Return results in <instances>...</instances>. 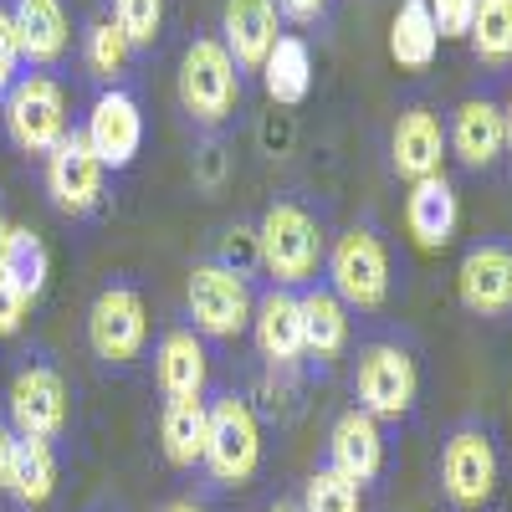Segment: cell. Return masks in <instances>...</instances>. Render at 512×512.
Here are the masks:
<instances>
[{"label":"cell","mask_w":512,"mask_h":512,"mask_svg":"<svg viewBox=\"0 0 512 512\" xmlns=\"http://www.w3.org/2000/svg\"><path fill=\"white\" fill-rule=\"evenodd\" d=\"M323 256H328V241H323L318 216L303 200L277 195L262 210V226H256V262L272 272V287H287V292L313 287Z\"/></svg>","instance_id":"6da1fadb"},{"label":"cell","mask_w":512,"mask_h":512,"mask_svg":"<svg viewBox=\"0 0 512 512\" xmlns=\"http://www.w3.org/2000/svg\"><path fill=\"white\" fill-rule=\"evenodd\" d=\"M441 497L451 502V512H482L497 497L502 482V456H497V436L487 431L482 420H461L446 431L441 441Z\"/></svg>","instance_id":"7a4b0ae2"},{"label":"cell","mask_w":512,"mask_h":512,"mask_svg":"<svg viewBox=\"0 0 512 512\" xmlns=\"http://www.w3.org/2000/svg\"><path fill=\"white\" fill-rule=\"evenodd\" d=\"M354 405L369 410L374 420H405L420 400V359L405 338H374L354 354L349 374Z\"/></svg>","instance_id":"3957f363"},{"label":"cell","mask_w":512,"mask_h":512,"mask_svg":"<svg viewBox=\"0 0 512 512\" xmlns=\"http://www.w3.org/2000/svg\"><path fill=\"white\" fill-rule=\"evenodd\" d=\"M241 103V67L221 47V36H195L180 57V108L195 128H221Z\"/></svg>","instance_id":"277c9868"},{"label":"cell","mask_w":512,"mask_h":512,"mask_svg":"<svg viewBox=\"0 0 512 512\" xmlns=\"http://www.w3.org/2000/svg\"><path fill=\"white\" fill-rule=\"evenodd\" d=\"M323 267H328V287L338 292L344 308L379 313L390 303V251H384L374 226H349L328 246Z\"/></svg>","instance_id":"5b68a950"},{"label":"cell","mask_w":512,"mask_h":512,"mask_svg":"<svg viewBox=\"0 0 512 512\" xmlns=\"http://www.w3.org/2000/svg\"><path fill=\"white\" fill-rule=\"evenodd\" d=\"M6 134L21 154H52L67 134V88L52 72H21L6 93Z\"/></svg>","instance_id":"8992f818"},{"label":"cell","mask_w":512,"mask_h":512,"mask_svg":"<svg viewBox=\"0 0 512 512\" xmlns=\"http://www.w3.org/2000/svg\"><path fill=\"white\" fill-rule=\"evenodd\" d=\"M262 466V425L251 400L216 395L210 400V431H205V472L221 487H241Z\"/></svg>","instance_id":"52a82bcc"},{"label":"cell","mask_w":512,"mask_h":512,"mask_svg":"<svg viewBox=\"0 0 512 512\" xmlns=\"http://www.w3.org/2000/svg\"><path fill=\"white\" fill-rule=\"evenodd\" d=\"M185 303H190V323L205 338H236L251 328V282L246 272L226 267V262H200L185 282Z\"/></svg>","instance_id":"ba28073f"},{"label":"cell","mask_w":512,"mask_h":512,"mask_svg":"<svg viewBox=\"0 0 512 512\" xmlns=\"http://www.w3.org/2000/svg\"><path fill=\"white\" fill-rule=\"evenodd\" d=\"M88 344L103 364H134L149 344V313H144V297L113 282L93 297V313H88Z\"/></svg>","instance_id":"9c48e42d"},{"label":"cell","mask_w":512,"mask_h":512,"mask_svg":"<svg viewBox=\"0 0 512 512\" xmlns=\"http://www.w3.org/2000/svg\"><path fill=\"white\" fill-rule=\"evenodd\" d=\"M47 195L57 200V210H67V216H93V210L103 205V195H108V169H103V159L88 149L82 128H72V134L47 154Z\"/></svg>","instance_id":"30bf717a"},{"label":"cell","mask_w":512,"mask_h":512,"mask_svg":"<svg viewBox=\"0 0 512 512\" xmlns=\"http://www.w3.org/2000/svg\"><path fill=\"white\" fill-rule=\"evenodd\" d=\"M82 139L103 159V169H128L144 149V108L128 88H103L88 108L82 123Z\"/></svg>","instance_id":"8fae6325"},{"label":"cell","mask_w":512,"mask_h":512,"mask_svg":"<svg viewBox=\"0 0 512 512\" xmlns=\"http://www.w3.org/2000/svg\"><path fill=\"white\" fill-rule=\"evenodd\" d=\"M11 431L16 436H36V441H57L67 425V384L52 364H26L11 379Z\"/></svg>","instance_id":"7c38bea8"},{"label":"cell","mask_w":512,"mask_h":512,"mask_svg":"<svg viewBox=\"0 0 512 512\" xmlns=\"http://www.w3.org/2000/svg\"><path fill=\"white\" fill-rule=\"evenodd\" d=\"M446 154H451L446 149V118L431 103H405L395 128H390V164H395V175L405 185L431 180V175H441Z\"/></svg>","instance_id":"4fadbf2b"},{"label":"cell","mask_w":512,"mask_h":512,"mask_svg":"<svg viewBox=\"0 0 512 512\" xmlns=\"http://www.w3.org/2000/svg\"><path fill=\"white\" fill-rule=\"evenodd\" d=\"M446 149L472 169V175H487V169L507 154V128H502V103L492 93H472L461 98L446 118Z\"/></svg>","instance_id":"5bb4252c"},{"label":"cell","mask_w":512,"mask_h":512,"mask_svg":"<svg viewBox=\"0 0 512 512\" xmlns=\"http://www.w3.org/2000/svg\"><path fill=\"white\" fill-rule=\"evenodd\" d=\"M461 308L477 318H507L512 313V246L507 241H477L461 256L456 272Z\"/></svg>","instance_id":"9a60e30c"},{"label":"cell","mask_w":512,"mask_h":512,"mask_svg":"<svg viewBox=\"0 0 512 512\" xmlns=\"http://www.w3.org/2000/svg\"><path fill=\"white\" fill-rule=\"evenodd\" d=\"M251 338L256 354H262L272 369H297L303 359V308H297V292L287 287H267L251 308Z\"/></svg>","instance_id":"2e32d148"},{"label":"cell","mask_w":512,"mask_h":512,"mask_svg":"<svg viewBox=\"0 0 512 512\" xmlns=\"http://www.w3.org/2000/svg\"><path fill=\"white\" fill-rule=\"evenodd\" d=\"M282 36V11L277 0H226L221 11V47L241 72H262L267 52Z\"/></svg>","instance_id":"e0dca14e"},{"label":"cell","mask_w":512,"mask_h":512,"mask_svg":"<svg viewBox=\"0 0 512 512\" xmlns=\"http://www.w3.org/2000/svg\"><path fill=\"white\" fill-rule=\"evenodd\" d=\"M328 466H333V472H344L349 482H359V487L379 482V472H384V425L369 410L349 405L344 415L333 420Z\"/></svg>","instance_id":"ac0fdd59"},{"label":"cell","mask_w":512,"mask_h":512,"mask_svg":"<svg viewBox=\"0 0 512 512\" xmlns=\"http://www.w3.org/2000/svg\"><path fill=\"white\" fill-rule=\"evenodd\" d=\"M11 26L21 41V62L31 67H57L72 47V16L62 0H16L11 6Z\"/></svg>","instance_id":"d6986e66"},{"label":"cell","mask_w":512,"mask_h":512,"mask_svg":"<svg viewBox=\"0 0 512 512\" xmlns=\"http://www.w3.org/2000/svg\"><path fill=\"white\" fill-rule=\"evenodd\" d=\"M154 379H159V395L164 400H195V395H205L210 354H205L195 328H169L159 338V349H154Z\"/></svg>","instance_id":"ffe728a7"},{"label":"cell","mask_w":512,"mask_h":512,"mask_svg":"<svg viewBox=\"0 0 512 512\" xmlns=\"http://www.w3.org/2000/svg\"><path fill=\"white\" fill-rule=\"evenodd\" d=\"M456 221H461V200H456V185L446 175H431V180L410 185V195H405V226H410L420 251L451 246Z\"/></svg>","instance_id":"44dd1931"},{"label":"cell","mask_w":512,"mask_h":512,"mask_svg":"<svg viewBox=\"0 0 512 512\" xmlns=\"http://www.w3.org/2000/svg\"><path fill=\"white\" fill-rule=\"evenodd\" d=\"M297 308H303V349L313 359H338L349 349V308L338 303L333 287H303Z\"/></svg>","instance_id":"7402d4cb"},{"label":"cell","mask_w":512,"mask_h":512,"mask_svg":"<svg viewBox=\"0 0 512 512\" xmlns=\"http://www.w3.org/2000/svg\"><path fill=\"white\" fill-rule=\"evenodd\" d=\"M205 431H210V400H164L159 415V446L169 466H195L205 461Z\"/></svg>","instance_id":"603a6c76"},{"label":"cell","mask_w":512,"mask_h":512,"mask_svg":"<svg viewBox=\"0 0 512 512\" xmlns=\"http://www.w3.org/2000/svg\"><path fill=\"white\" fill-rule=\"evenodd\" d=\"M262 88L282 108H297L313 93V52L303 36H277V47L262 62Z\"/></svg>","instance_id":"cb8c5ba5"},{"label":"cell","mask_w":512,"mask_h":512,"mask_svg":"<svg viewBox=\"0 0 512 512\" xmlns=\"http://www.w3.org/2000/svg\"><path fill=\"white\" fill-rule=\"evenodd\" d=\"M436 47H441V31L431 21V6L425 0H400V11L390 21V57L405 72H425L436 62Z\"/></svg>","instance_id":"d4e9b609"},{"label":"cell","mask_w":512,"mask_h":512,"mask_svg":"<svg viewBox=\"0 0 512 512\" xmlns=\"http://www.w3.org/2000/svg\"><path fill=\"white\" fill-rule=\"evenodd\" d=\"M0 272L16 282V292L26 303H36L47 292V277H52V256H47V241H41L31 226H11L6 236V251H0Z\"/></svg>","instance_id":"484cf974"},{"label":"cell","mask_w":512,"mask_h":512,"mask_svg":"<svg viewBox=\"0 0 512 512\" xmlns=\"http://www.w3.org/2000/svg\"><path fill=\"white\" fill-rule=\"evenodd\" d=\"M472 57L487 72H507L512 67V0H477V16H472Z\"/></svg>","instance_id":"4316f807"},{"label":"cell","mask_w":512,"mask_h":512,"mask_svg":"<svg viewBox=\"0 0 512 512\" xmlns=\"http://www.w3.org/2000/svg\"><path fill=\"white\" fill-rule=\"evenodd\" d=\"M52 492H57V451H52V441L21 436L11 497H16L21 507H47V502H52Z\"/></svg>","instance_id":"83f0119b"},{"label":"cell","mask_w":512,"mask_h":512,"mask_svg":"<svg viewBox=\"0 0 512 512\" xmlns=\"http://www.w3.org/2000/svg\"><path fill=\"white\" fill-rule=\"evenodd\" d=\"M128 57H134V47L123 41L113 16H103V21H93L88 31H82V62H88V77H98L103 88H118Z\"/></svg>","instance_id":"f1b7e54d"},{"label":"cell","mask_w":512,"mask_h":512,"mask_svg":"<svg viewBox=\"0 0 512 512\" xmlns=\"http://www.w3.org/2000/svg\"><path fill=\"white\" fill-rule=\"evenodd\" d=\"M303 512H364V487L349 482L344 472H333V466H318L303 487Z\"/></svg>","instance_id":"f546056e"},{"label":"cell","mask_w":512,"mask_h":512,"mask_svg":"<svg viewBox=\"0 0 512 512\" xmlns=\"http://www.w3.org/2000/svg\"><path fill=\"white\" fill-rule=\"evenodd\" d=\"M113 26L134 52H149L164 31V0H113Z\"/></svg>","instance_id":"4dcf8cb0"},{"label":"cell","mask_w":512,"mask_h":512,"mask_svg":"<svg viewBox=\"0 0 512 512\" xmlns=\"http://www.w3.org/2000/svg\"><path fill=\"white\" fill-rule=\"evenodd\" d=\"M431 6V21L441 31V41H461L472 31V16H477V0H425Z\"/></svg>","instance_id":"1f68e13d"},{"label":"cell","mask_w":512,"mask_h":512,"mask_svg":"<svg viewBox=\"0 0 512 512\" xmlns=\"http://www.w3.org/2000/svg\"><path fill=\"white\" fill-rule=\"evenodd\" d=\"M16 77H21V41L11 26V6H0V103H6Z\"/></svg>","instance_id":"d6a6232c"},{"label":"cell","mask_w":512,"mask_h":512,"mask_svg":"<svg viewBox=\"0 0 512 512\" xmlns=\"http://www.w3.org/2000/svg\"><path fill=\"white\" fill-rule=\"evenodd\" d=\"M26 308H31V303L16 292V282H11L6 272H0V338H16V333H21Z\"/></svg>","instance_id":"836d02e7"},{"label":"cell","mask_w":512,"mask_h":512,"mask_svg":"<svg viewBox=\"0 0 512 512\" xmlns=\"http://www.w3.org/2000/svg\"><path fill=\"white\" fill-rule=\"evenodd\" d=\"M16 451H21V436L0 420V492H11V482H16Z\"/></svg>","instance_id":"e575fe53"},{"label":"cell","mask_w":512,"mask_h":512,"mask_svg":"<svg viewBox=\"0 0 512 512\" xmlns=\"http://www.w3.org/2000/svg\"><path fill=\"white\" fill-rule=\"evenodd\" d=\"M277 11H282L287 21H297V26H313V21H323L328 0H277Z\"/></svg>","instance_id":"d590c367"},{"label":"cell","mask_w":512,"mask_h":512,"mask_svg":"<svg viewBox=\"0 0 512 512\" xmlns=\"http://www.w3.org/2000/svg\"><path fill=\"white\" fill-rule=\"evenodd\" d=\"M502 128H507V159H512V88H507V103H502Z\"/></svg>","instance_id":"8d00e7d4"},{"label":"cell","mask_w":512,"mask_h":512,"mask_svg":"<svg viewBox=\"0 0 512 512\" xmlns=\"http://www.w3.org/2000/svg\"><path fill=\"white\" fill-rule=\"evenodd\" d=\"M164 512H205V507H200V502H169Z\"/></svg>","instance_id":"74e56055"},{"label":"cell","mask_w":512,"mask_h":512,"mask_svg":"<svg viewBox=\"0 0 512 512\" xmlns=\"http://www.w3.org/2000/svg\"><path fill=\"white\" fill-rule=\"evenodd\" d=\"M6 236H11V221H6V210H0V251H6Z\"/></svg>","instance_id":"f35d334b"},{"label":"cell","mask_w":512,"mask_h":512,"mask_svg":"<svg viewBox=\"0 0 512 512\" xmlns=\"http://www.w3.org/2000/svg\"><path fill=\"white\" fill-rule=\"evenodd\" d=\"M267 512H303V507H297V502H272Z\"/></svg>","instance_id":"ab89813d"}]
</instances>
